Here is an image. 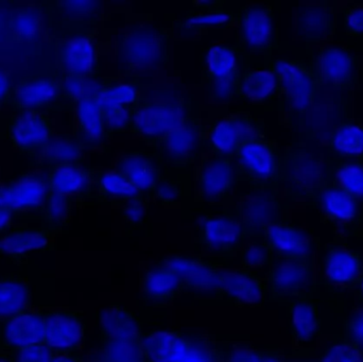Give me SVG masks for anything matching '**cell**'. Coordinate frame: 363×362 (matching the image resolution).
<instances>
[{"label":"cell","mask_w":363,"mask_h":362,"mask_svg":"<svg viewBox=\"0 0 363 362\" xmlns=\"http://www.w3.org/2000/svg\"><path fill=\"white\" fill-rule=\"evenodd\" d=\"M342 14L347 35L363 38V4H347L343 8Z\"/></svg>","instance_id":"51"},{"label":"cell","mask_w":363,"mask_h":362,"mask_svg":"<svg viewBox=\"0 0 363 362\" xmlns=\"http://www.w3.org/2000/svg\"><path fill=\"white\" fill-rule=\"evenodd\" d=\"M239 11L220 8L216 10L188 12L183 21L176 23L179 33H203L208 30H226L238 23Z\"/></svg>","instance_id":"41"},{"label":"cell","mask_w":363,"mask_h":362,"mask_svg":"<svg viewBox=\"0 0 363 362\" xmlns=\"http://www.w3.org/2000/svg\"><path fill=\"white\" fill-rule=\"evenodd\" d=\"M264 362H286L273 352H264Z\"/></svg>","instance_id":"60"},{"label":"cell","mask_w":363,"mask_h":362,"mask_svg":"<svg viewBox=\"0 0 363 362\" xmlns=\"http://www.w3.org/2000/svg\"><path fill=\"white\" fill-rule=\"evenodd\" d=\"M236 97L254 106H270L279 99V79L271 61L262 66H252L242 60Z\"/></svg>","instance_id":"22"},{"label":"cell","mask_w":363,"mask_h":362,"mask_svg":"<svg viewBox=\"0 0 363 362\" xmlns=\"http://www.w3.org/2000/svg\"><path fill=\"white\" fill-rule=\"evenodd\" d=\"M96 93L74 104L76 106L74 136L86 149L97 148L106 140L104 113L96 97Z\"/></svg>","instance_id":"31"},{"label":"cell","mask_w":363,"mask_h":362,"mask_svg":"<svg viewBox=\"0 0 363 362\" xmlns=\"http://www.w3.org/2000/svg\"><path fill=\"white\" fill-rule=\"evenodd\" d=\"M277 193L259 191L257 195H245L235 208L245 237H262L269 225L284 221V205Z\"/></svg>","instance_id":"20"},{"label":"cell","mask_w":363,"mask_h":362,"mask_svg":"<svg viewBox=\"0 0 363 362\" xmlns=\"http://www.w3.org/2000/svg\"><path fill=\"white\" fill-rule=\"evenodd\" d=\"M317 362H363V351L342 338L321 351Z\"/></svg>","instance_id":"47"},{"label":"cell","mask_w":363,"mask_h":362,"mask_svg":"<svg viewBox=\"0 0 363 362\" xmlns=\"http://www.w3.org/2000/svg\"><path fill=\"white\" fill-rule=\"evenodd\" d=\"M96 174L97 170L84 164L52 168L47 174L49 191L74 201H84L95 196Z\"/></svg>","instance_id":"26"},{"label":"cell","mask_w":363,"mask_h":362,"mask_svg":"<svg viewBox=\"0 0 363 362\" xmlns=\"http://www.w3.org/2000/svg\"><path fill=\"white\" fill-rule=\"evenodd\" d=\"M0 362H15L14 358L6 354H0Z\"/></svg>","instance_id":"62"},{"label":"cell","mask_w":363,"mask_h":362,"mask_svg":"<svg viewBox=\"0 0 363 362\" xmlns=\"http://www.w3.org/2000/svg\"><path fill=\"white\" fill-rule=\"evenodd\" d=\"M102 344L142 336V325L134 312L125 306L111 305L97 315Z\"/></svg>","instance_id":"34"},{"label":"cell","mask_w":363,"mask_h":362,"mask_svg":"<svg viewBox=\"0 0 363 362\" xmlns=\"http://www.w3.org/2000/svg\"><path fill=\"white\" fill-rule=\"evenodd\" d=\"M205 140L206 133L201 119L192 115L182 127L148 146L164 168L186 169L198 159Z\"/></svg>","instance_id":"8"},{"label":"cell","mask_w":363,"mask_h":362,"mask_svg":"<svg viewBox=\"0 0 363 362\" xmlns=\"http://www.w3.org/2000/svg\"><path fill=\"white\" fill-rule=\"evenodd\" d=\"M8 38L19 44H30L36 40L42 32V16L34 8L15 11L6 23Z\"/></svg>","instance_id":"42"},{"label":"cell","mask_w":363,"mask_h":362,"mask_svg":"<svg viewBox=\"0 0 363 362\" xmlns=\"http://www.w3.org/2000/svg\"><path fill=\"white\" fill-rule=\"evenodd\" d=\"M241 68L242 57L237 46L213 45L205 51L204 77L207 94L213 101L228 103L237 100Z\"/></svg>","instance_id":"7"},{"label":"cell","mask_w":363,"mask_h":362,"mask_svg":"<svg viewBox=\"0 0 363 362\" xmlns=\"http://www.w3.org/2000/svg\"><path fill=\"white\" fill-rule=\"evenodd\" d=\"M51 362H85V361L81 355L72 353V354L55 355Z\"/></svg>","instance_id":"59"},{"label":"cell","mask_w":363,"mask_h":362,"mask_svg":"<svg viewBox=\"0 0 363 362\" xmlns=\"http://www.w3.org/2000/svg\"><path fill=\"white\" fill-rule=\"evenodd\" d=\"M115 57L121 74L165 67L170 59L169 33L153 23H134L117 35Z\"/></svg>","instance_id":"1"},{"label":"cell","mask_w":363,"mask_h":362,"mask_svg":"<svg viewBox=\"0 0 363 362\" xmlns=\"http://www.w3.org/2000/svg\"><path fill=\"white\" fill-rule=\"evenodd\" d=\"M55 10L62 18L80 23H97L101 15V1H59L55 2Z\"/></svg>","instance_id":"45"},{"label":"cell","mask_w":363,"mask_h":362,"mask_svg":"<svg viewBox=\"0 0 363 362\" xmlns=\"http://www.w3.org/2000/svg\"><path fill=\"white\" fill-rule=\"evenodd\" d=\"M31 303L29 282L18 276L0 278V320H8L29 312Z\"/></svg>","instance_id":"40"},{"label":"cell","mask_w":363,"mask_h":362,"mask_svg":"<svg viewBox=\"0 0 363 362\" xmlns=\"http://www.w3.org/2000/svg\"><path fill=\"white\" fill-rule=\"evenodd\" d=\"M328 157L355 159L363 163V125L347 119L335 125L328 146Z\"/></svg>","instance_id":"37"},{"label":"cell","mask_w":363,"mask_h":362,"mask_svg":"<svg viewBox=\"0 0 363 362\" xmlns=\"http://www.w3.org/2000/svg\"><path fill=\"white\" fill-rule=\"evenodd\" d=\"M57 72L64 76L99 78L95 34L89 28L64 34L57 47Z\"/></svg>","instance_id":"9"},{"label":"cell","mask_w":363,"mask_h":362,"mask_svg":"<svg viewBox=\"0 0 363 362\" xmlns=\"http://www.w3.org/2000/svg\"><path fill=\"white\" fill-rule=\"evenodd\" d=\"M288 314L290 332L296 344H307L319 333V310L317 303L308 295L292 300Z\"/></svg>","instance_id":"38"},{"label":"cell","mask_w":363,"mask_h":362,"mask_svg":"<svg viewBox=\"0 0 363 362\" xmlns=\"http://www.w3.org/2000/svg\"><path fill=\"white\" fill-rule=\"evenodd\" d=\"M183 188L180 181L164 176L157 183L155 199L161 205H176L181 201Z\"/></svg>","instance_id":"49"},{"label":"cell","mask_w":363,"mask_h":362,"mask_svg":"<svg viewBox=\"0 0 363 362\" xmlns=\"http://www.w3.org/2000/svg\"><path fill=\"white\" fill-rule=\"evenodd\" d=\"M308 62L322 85L336 91H352L358 84V59L349 49L324 46L313 50L307 48Z\"/></svg>","instance_id":"10"},{"label":"cell","mask_w":363,"mask_h":362,"mask_svg":"<svg viewBox=\"0 0 363 362\" xmlns=\"http://www.w3.org/2000/svg\"><path fill=\"white\" fill-rule=\"evenodd\" d=\"M191 341L176 332L143 334V349L147 362H178Z\"/></svg>","instance_id":"35"},{"label":"cell","mask_w":363,"mask_h":362,"mask_svg":"<svg viewBox=\"0 0 363 362\" xmlns=\"http://www.w3.org/2000/svg\"><path fill=\"white\" fill-rule=\"evenodd\" d=\"M268 276L272 301H289L306 297L315 283L313 259H273Z\"/></svg>","instance_id":"12"},{"label":"cell","mask_w":363,"mask_h":362,"mask_svg":"<svg viewBox=\"0 0 363 362\" xmlns=\"http://www.w3.org/2000/svg\"><path fill=\"white\" fill-rule=\"evenodd\" d=\"M306 362H309V361H306Z\"/></svg>","instance_id":"63"},{"label":"cell","mask_w":363,"mask_h":362,"mask_svg":"<svg viewBox=\"0 0 363 362\" xmlns=\"http://www.w3.org/2000/svg\"><path fill=\"white\" fill-rule=\"evenodd\" d=\"M262 242L270 249L274 259H313V238L294 223L281 221L269 225L264 230Z\"/></svg>","instance_id":"24"},{"label":"cell","mask_w":363,"mask_h":362,"mask_svg":"<svg viewBox=\"0 0 363 362\" xmlns=\"http://www.w3.org/2000/svg\"><path fill=\"white\" fill-rule=\"evenodd\" d=\"M264 121L249 114L230 115L209 128L205 144L215 157L233 159L237 149L250 138L267 137Z\"/></svg>","instance_id":"13"},{"label":"cell","mask_w":363,"mask_h":362,"mask_svg":"<svg viewBox=\"0 0 363 362\" xmlns=\"http://www.w3.org/2000/svg\"><path fill=\"white\" fill-rule=\"evenodd\" d=\"M45 341L55 355L77 353L84 344L82 314L74 310H51L44 314Z\"/></svg>","instance_id":"16"},{"label":"cell","mask_w":363,"mask_h":362,"mask_svg":"<svg viewBox=\"0 0 363 362\" xmlns=\"http://www.w3.org/2000/svg\"><path fill=\"white\" fill-rule=\"evenodd\" d=\"M44 314L42 312H23L4 321L2 348L17 351L44 344Z\"/></svg>","instance_id":"29"},{"label":"cell","mask_w":363,"mask_h":362,"mask_svg":"<svg viewBox=\"0 0 363 362\" xmlns=\"http://www.w3.org/2000/svg\"><path fill=\"white\" fill-rule=\"evenodd\" d=\"M296 29L307 48L332 40L336 33V2L320 1L301 6Z\"/></svg>","instance_id":"25"},{"label":"cell","mask_w":363,"mask_h":362,"mask_svg":"<svg viewBox=\"0 0 363 362\" xmlns=\"http://www.w3.org/2000/svg\"><path fill=\"white\" fill-rule=\"evenodd\" d=\"M345 339L363 351V308L354 312L345 325Z\"/></svg>","instance_id":"53"},{"label":"cell","mask_w":363,"mask_h":362,"mask_svg":"<svg viewBox=\"0 0 363 362\" xmlns=\"http://www.w3.org/2000/svg\"><path fill=\"white\" fill-rule=\"evenodd\" d=\"M106 362H147L143 349V335L102 344Z\"/></svg>","instance_id":"44"},{"label":"cell","mask_w":363,"mask_h":362,"mask_svg":"<svg viewBox=\"0 0 363 362\" xmlns=\"http://www.w3.org/2000/svg\"><path fill=\"white\" fill-rule=\"evenodd\" d=\"M326 184L324 157L300 147L283 153L281 185L290 202L304 201L311 205Z\"/></svg>","instance_id":"5"},{"label":"cell","mask_w":363,"mask_h":362,"mask_svg":"<svg viewBox=\"0 0 363 362\" xmlns=\"http://www.w3.org/2000/svg\"><path fill=\"white\" fill-rule=\"evenodd\" d=\"M53 238V230L47 227H16L0 235V255L21 261L30 253L49 250Z\"/></svg>","instance_id":"28"},{"label":"cell","mask_w":363,"mask_h":362,"mask_svg":"<svg viewBox=\"0 0 363 362\" xmlns=\"http://www.w3.org/2000/svg\"><path fill=\"white\" fill-rule=\"evenodd\" d=\"M164 166L155 153L129 151L121 155L116 171L127 178L147 200L155 199L157 183L164 176Z\"/></svg>","instance_id":"23"},{"label":"cell","mask_w":363,"mask_h":362,"mask_svg":"<svg viewBox=\"0 0 363 362\" xmlns=\"http://www.w3.org/2000/svg\"><path fill=\"white\" fill-rule=\"evenodd\" d=\"M74 202V200L69 198L49 191L44 210H43L47 227L55 231L60 227H66L72 217Z\"/></svg>","instance_id":"46"},{"label":"cell","mask_w":363,"mask_h":362,"mask_svg":"<svg viewBox=\"0 0 363 362\" xmlns=\"http://www.w3.org/2000/svg\"><path fill=\"white\" fill-rule=\"evenodd\" d=\"M49 191L47 176L23 174L0 185V208L15 215L44 210Z\"/></svg>","instance_id":"19"},{"label":"cell","mask_w":363,"mask_h":362,"mask_svg":"<svg viewBox=\"0 0 363 362\" xmlns=\"http://www.w3.org/2000/svg\"><path fill=\"white\" fill-rule=\"evenodd\" d=\"M326 183L351 196L363 206V163L355 159L324 157Z\"/></svg>","instance_id":"32"},{"label":"cell","mask_w":363,"mask_h":362,"mask_svg":"<svg viewBox=\"0 0 363 362\" xmlns=\"http://www.w3.org/2000/svg\"><path fill=\"white\" fill-rule=\"evenodd\" d=\"M96 97L104 113L106 138L112 137L115 134L129 131L134 106H123L108 99L104 97L99 91L96 93Z\"/></svg>","instance_id":"43"},{"label":"cell","mask_w":363,"mask_h":362,"mask_svg":"<svg viewBox=\"0 0 363 362\" xmlns=\"http://www.w3.org/2000/svg\"><path fill=\"white\" fill-rule=\"evenodd\" d=\"M358 301H359V307L363 308V272L357 283Z\"/></svg>","instance_id":"61"},{"label":"cell","mask_w":363,"mask_h":362,"mask_svg":"<svg viewBox=\"0 0 363 362\" xmlns=\"http://www.w3.org/2000/svg\"><path fill=\"white\" fill-rule=\"evenodd\" d=\"M236 182L233 159H203L196 176L199 200L203 203H220L230 196Z\"/></svg>","instance_id":"21"},{"label":"cell","mask_w":363,"mask_h":362,"mask_svg":"<svg viewBox=\"0 0 363 362\" xmlns=\"http://www.w3.org/2000/svg\"><path fill=\"white\" fill-rule=\"evenodd\" d=\"M184 291L180 276L163 265L150 268L143 280V295L149 303L164 306L172 303Z\"/></svg>","instance_id":"33"},{"label":"cell","mask_w":363,"mask_h":362,"mask_svg":"<svg viewBox=\"0 0 363 362\" xmlns=\"http://www.w3.org/2000/svg\"><path fill=\"white\" fill-rule=\"evenodd\" d=\"M245 239L242 223L235 208H226L219 214L208 215L202 219L199 242L209 256L232 257Z\"/></svg>","instance_id":"11"},{"label":"cell","mask_w":363,"mask_h":362,"mask_svg":"<svg viewBox=\"0 0 363 362\" xmlns=\"http://www.w3.org/2000/svg\"><path fill=\"white\" fill-rule=\"evenodd\" d=\"M271 64L279 79L288 123L296 127L313 110L321 82L308 61L281 57L271 60Z\"/></svg>","instance_id":"2"},{"label":"cell","mask_w":363,"mask_h":362,"mask_svg":"<svg viewBox=\"0 0 363 362\" xmlns=\"http://www.w3.org/2000/svg\"><path fill=\"white\" fill-rule=\"evenodd\" d=\"M226 362H264V352L252 350H237L230 354Z\"/></svg>","instance_id":"55"},{"label":"cell","mask_w":363,"mask_h":362,"mask_svg":"<svg viewBox=\"0 0 363 362\" xmlns=\"http://www.w3.org/2000/svg\"><path fill=\"white\" fill-rule=\"evenodd\" d=\"M283 153L275 140L250 138L237 149L234 162L237 181L247 183L256 193H277L281 186Z\"/></svg>","instance_id":"3"},{"label":"cell","mask_w":363,"mask_h":362,"mask_svg":"<svg viewBox=\"0 0 363 362\" xmlns=\"http://www.w3.org/2000/svg\"><path fill=\"white\" fill-rule=\"evenodd\" d=\"M149 202L146 198H140L123 206L121 214L132 229H140L148 220Z\"/></svg>","instance_id":"50"},{"label":"cell","mask_w":363,"mask_h":362,"mask_svg":"<svg viewBox=\"0 0 363 362\" xmlns=\"http://www.w3.org/2000/svg\"><path fill=\"white\" fill-rule=\"evenodd\" d=\"M95 197L98 201L111 205H125L132 200L145 198L143 193L123 174L115 171H97Z\"/></svg>","instance_id":"39"},{"label":"cell","mask_w":363,"mask_h":362,"mask_svg":"<svg viewBox=\"0 0 363 362\" xmlns=\"http://www.w3.org/2000/svg\"><path fill=\"white\" fill-rule=\"evenodd\" d=\"M16 215L9 210L0 208V234L6 233L12 227L14 218Z\"/></svg>","instance_id":"57"},{"label":"cell","mask_w":363,"mask_h":362,"mask_svg":"<svg viewBox=\"0 0 363 362\" xmlns=\"http://www.w3.org/2000/svg\"><path fill=\"white\" fill-rule=\"evenodd\" d=\"M277 26L274 11L269 4H256L239 9L238 44L243 61H271V52L277 48Z\"/></svg>","instance_id":"6"},{"label":"cell","mask_w":363,"mask_h":362,"mask_svg":"<svg viewBox=\"0 0 363 362\" xmlns=\"http://www.w3.org/2000/svg\"><path fill=\"white\" fill-rule=\"evenodd\" d=\"M268 293V285L251 270L222 271L220 298L236 305H262Z\"/></svg>","instance_id":"27"},{"label":"cell","mask_w":363,"mask_h":362,"mask_svg":"<svg viewBox=\"0 0 363 362\" xmlns=\"http://www.w3.org/2000/svg\"><path fill=\"white\" fill-rule=\"evenodd\" d=\"M273 259V253L264 242H252L241 252V264L243 268L251 271L252 269L270 266Z\"/></svg>","instance_id":"48"},{"label":"cell","mask_w":363,"mask_h":362,"mask_svg":"<svg viewBox=\"0 0 363 362\" xmlns=\"http://www.w3.org/2000/svg\"><path fill=\"white\" fill-rule=\"evenodd\" d=\"M13 85L10 74L0 67V106L4 103L10 104L12 98Z\"/></svg>","instance_id":"56"},{"label":"cell","mask_w":363,"mask_h":362,"mask_svg":"<svg viewBox=\"0 0 363 362\" xmlns=\"http://www.w3.org/2000/svg\"><path fill=\"white\" fill-rule=\"evenodd\" d=\"M192 115L189 98L176 96L165 100L140 96L132 112L129 131L149 145L182 127Z\"/></svg>","instance_id":"4"},{"label":"cell","mask_w":363,"mask_h":362,"mask_svg":"<svg viewBox=\"0 0 363 362\" xmlns=\"http://www.w3.org/2000/svg\"><path fill=\"white\" fill-rule=\"evenodd\" d=\"M178 362H217V357L204 344L191 341L187 352Z\"/></svg>","instance_id":"54"},{"label":"cell","mask_w":363,"mask_h":362,"mask_svg":"<svg viewBox=\"0 0 363 362\" xmlns=\"http://www.w3.org/2000/svg\"><path fill=\"white\" fill-rule=\"evenodd\" d=\"M363 272V261L359 253L342 246L328 244L323 261L324 278L337 286H357Z\"/></svg>","instance_id":"30"},{"label":"cell","mask_w":363,"mask_h":362,"mask_svg":"<svg viewBox=\"0 0 363 362\" xmlns=\"http://www.w3.org/2000/svg\"><path fill=\"white\" fill-rule=\"evenodd\" d=\"M14 352L13 358L15 362H51L55 355L45 344H36Z\"/></svg>","instance_id":"52"},{"label":"cell","mask_w":363,"mask_h":362,"mask_svg":"<svg viewBox=\"0 0 363 362\" xmlns=\"http://www.w3.org/2000/svg\"><path fill=\"white\" fill-rule=\"evenodd\" d=\"M6 138L19 152L34 155L40 153L53 137L50 117L45 113H16L6 123Z\"/></svg>","instance_id":"17"},{"label":"cell","mask_w":363,"mask_h":362,"mask_svg":"<svg viewBox=\"0 0 363 362\" xmlns=\"http://www.w3.org/2000/svg\"><path fill=\"white\" fill-rule=\"evenodd\" d=\"M66 102L59 72H40L21 79L13 89L10 104L16 113H44Z\"/></svg>","instance_id":"15"},{"label":"cell","mask_w":363,"mask_h":362,"mask_svg":"<svg viewBox=\"0 0 363 362\" xmlns=\"http://www.w3.org/2000/svg\"><path fill=\"white\" fill-rule=\"evenodd\" d=\"M319 212L321 222L349 236L363 233L362 205L351 196L326 183L313 203Z\"/></svg>","instance_id":"14"},{"label":"cell","mask_w":363,"mask_h":362,"mask_svg":"<svg viewBox=\"0 0 363 362\" xmlns=\"http://www.w3.org/2000/svg\"><path fill=\"white\" fill-rule=\"evenodd\" d=\"M159 264L170 268L180 276L184 290L213 293L220 298L222 270L211 259L177 255L162 259Z\"/></svg>","instance_id":"18"},{"label":"cell","mask_w":363,"mask_h":362,"mask_svg":"<svg viewBox=\"0 0 363 362\" xmlns=\"http://www.w3.org/2000/svg\"><path fill=\"white\" fill-rule=\"evenodd\" d=\"M228 2L220 0H204V1H194L192 6L199 11L216 10V9L224 8Z\"/></svg>","instance_id":"58"},{"label":"cell","mask_w":363,"mask_h":362,"mask_svg":"<svg viewBox=\"0 0 363 362\" xmlns=\"http://www.w3.org/2000/svg\"><path fill=\"white\" fill-rule=\"evenodd\" d=\"M84 146L76 136H53L50 142L33 159L40 167L52 168L64 165H81L84 161Z\"/></svg>","instance_id":"36"}]
</instances>
